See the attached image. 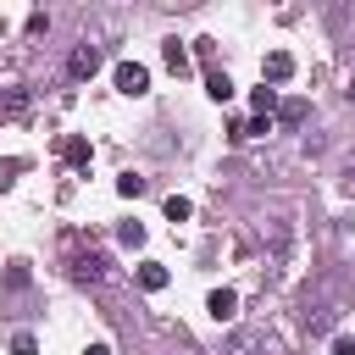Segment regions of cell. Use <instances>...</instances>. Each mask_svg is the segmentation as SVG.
I'll list each match as a JSON object with an SVG mask.
<instances>
[{
	"instance_id": "obj_1",
	"label": "cell",
	"mask_w": 355,
	"mask_h": 355,
	"mask_svg": "<svg viewBox=\"0 0 355 355\" xmlns=\"http://www.w3.org/2000/svg\"><path fill=\"white\" fill-rule=\"evenodd\" d=\"M111 277V255H100V250H83V255H72V283H83V288H100Z\"/></svg>"
},
{
	"instance_id": "obj_2",
	"label": "cell",
	"mask_w": 355,
	"mask_h": 355,
	"mask_svg": "<svg viewBox=\"0 0 355 355\" xmlns=\"http://www.w3.org/2000/svg\"><path fill=\"white\" fill-rule=\"evenodd\" d=\"M100 67H105V55H100V44H89V39H83V44H72V55H67V78H78V83H89V78H94Z\"/></svg>"
},
{
	"instance_id": "obj_3",
	"label": "cell",
	"mask_w": 355,
	"mask_h": 355,
	"mask_svg": "<svg viewBox=\"0 0 355 355\" xmlns=\"http://www.w3.org/2000/svg\"><path fill=\"white\" fill-rule=\"evenodd\" d=\"M28 111H33V89H22V83L0 89V122H22Z\"/></svg>"
},
{
	"instance_id": "obj_4",
	"label": "cell",
	"mask_w": 355,
	"mask_h": 355,
	"mask_svg": "<svg viewBox=\"0 0 355 355\" xmlns=\"http://www.w3.org/2000/svg\"><path fill=\"white\" fill-rule=\"evenodd\" d=\"M111 78H116V89H122V94H133V100L150 89V72H144L139 61H116V72H111Z\"/></svg>"
},
{
	"instance_id": "obj_5",
	"label": "cell",
	"mask_w": 355,
	"mask_h": 355,
	"mask_svg": "<svg viewBox=\"0 0 355 355\" xmlns=\"http://www.w3.org/2000/svg\"><path fill=\"white\" fill-rule=\"evenodd\" d=\"M288 78H294V55L288 50H272L261 61V83H288Z\"/></svg>"
},
{
	"instance_id": "obj_6",
	"label": "cell",
	"mask_w": 355,
	"mask_h": 355,
	"mask_svg": "<svg viewBox=\"0 0 355 355\" xmlns=\"http://www.w3.org/2000/svg\"><path fill=\"white\" fill-rule=\"evenodd\" d=\"M205 311H211L216 322H233V311H239V294H233V288H211V294H205Z\"/></svg>"
},
{
	"instance_id": "obj_7",
	"label": "cell",
	"mask_w": 355,
	"mask_h": 355,
	"mask_svg": "<svg viewBox=\"0 0 355 355\" xmlns=\"http://www.w3.org/2000/svg\"><path fill=\"white\" fill-rule=\"evenodd\" d=\"M139 288H144V294H161V288H166V266H161V261H144V266H139Z\"/></svg>"
},
{
	"instance_id": "obj_8",
	"label": "cell",
	"mask_w": 355,
	"mask_h": 355,
	"mask_svg": "<svg viewBox=\"0 0 355 355\" xmlns=\"http://www.w3.org/2000/svg\"><path fill=\"white\" fill-rule=\"evenodd\" d=\"M277 116H283V128H305L311 105H305V100H277Z\"/></svg>"
},
{
	"instance_id": "obj_9",
	"label": "cell",
	"mask_w": 355,
	"mask_h": 355,
	"mask_svg": "<svg viewBox=\"0 0 355 355\" xmlns=\"http://www.w3.org/2000/svg\"><path fill=\"white\" fill-rule=\"evenodd\" d=\"M255 349H261V333H233L222 344V355H255Z\"/></svg>"
},
{
	"instance_id": "obj_10",
	"label": "cell",
	"mask_w": 355,
	"mask_h": 355,
	"mask_svg": "<svg viewBox=\"0 0 355 355\" xmlns=\"http://www.w3.org/2000/svg\"><path fill=\"white\" fill-rule=\"evenodd\" d=\"M205 94H211V100H233V78H227V72H211V78H205Z\"/></svg>"
},
{
	"instance_id": "obj_11",
	"label": "cell",
	"mask_w": 355,
	"mask_h": 355,
	"mask_svg": "<svg viewBox=\"0 0 355 355\" xmlns=\"http://www.w3.org/2000/svg\"><path fill=\"white\" fill-rule=\"evenodd\" d=\"M250 100H255V116H272V111H277V89H266V83H261Z\"/></svg>"
},
{
	"instance_id": "obj_12",
	"label": "cell",
	"mask_w": 355,
	"mask_h": 355,
	"mask_svg": "<svg viewBox=\"0 0 355 355\" xmlns=\"http://www.w3.org/2000/svg\"><path fill=\"white\" fill-rule=\"evenodd\" d=\"M144 189H150V183H144L139 172H122V178H116V194H128V200H139Z\"/></svg>"
},
{
	"instance_id": "obj_13",
	"label": "cell",
	"mask_w": 355,
	"mask_h": 355,
	"mask_svg": "<svg viewBox=\"0 0 355 355\" xmlns=\"http://www.w3.org/2000/svg\"><path fill=\"white\" fill-rule=\"evenodd\" d=\"M61 155H67L72 166H89V144H83V139H67V144H61Z\"/></svg>"
},
{
	"instance_id": "obj_14",
	"label": "cell",
	"mask_w": 355,
	"mask_h": 355,
	"mask_svg": "<svg viewBox=\"0 0 355 355\" xmlns=\"http://www.w3.org/2000/svg\"><path fill=\"white\" fill-rule=\"evenodd\" d=\"M166 67H172V72H189V50H183V44H178V39H172V44H166Z\"/></svg>"
},
{
	"instance_id": "obj_15",
	"label": "cell",
	"mask_w": 355,
	"mask_h": 355,
	"mask_svg": "<svg viewBox=\"0 0 355 355\" xmlns=\"http://www.w3.org/2000/svg\"><path fill=\"white\" fill-rule=\"evenodd\" d=\"M116 239H122L128 250H139V244H144V227H139V222H122V233H116Z\"/></svg>"
},
{
	"instance_id": "obj_16",
	"label": "cell",
	"mask_w": 355,
	"mask_h": 355,
	"mask_svg": "<svg viewBox=\"0 0 355 355\" xmlns=\"http://www.w3.org/2000/svg\"><path fill=\"white\" fill-rule=\"evenodd\" d=\"M305 327H311V333H327V327H333V311H311Z\"/></svg>"
},
{
	"instance_id": "obj_17",
	"label": "cell",
	"mask_w": 355,
	"mask_h": 355,
	"mask_svg": "<svg viewBox=\"0 0 355 355\" xmlns=\"http://www.w3.org/2000/svg\"><path fill=\"white\" fill-rule=\"evenodd\" d=\"M166 216H172V222H183V216H189V200H183V194H172V200H166Z\"/></svg>"
},
{
	"instance_id": "obj_18",
	"label": "cell",
	"mask_w": 355,
	"mask_h": 355,
	"mask_svg": "<svg viewBox=\"0 0 355 355\" xmlns=\"http://www.w3.org/2000/svg\"><path fill=\"white\" fill-rule=\"evenodd\" d=\"M22 172V161H0V189H11V178Z\"/></svg>"
},
{
	"instance_id": "obj_19",
	"label": "cell",
	"mask_w": 355,
	"mask_h": 355,
	"mask_svg": "<svg viewBox=\"0 0 355 355\" xmlns=\"http://www.w3.org/2000/svg\"><path fill=\"white\" fill-rule=\"evenodd\" d=\"M333 355H355V338H333Z\"/></svg>"
},
{
	"instance_id": "obj_20",
	"label": "cell",
	"mask_w": 355,
	"mask_h": 355,
	"mask_svg": "<svg viewBox=\"0 0 355 355\" xmlns=\"http://www.w3.org/2000/svg\"><path fill=\"white\" fill-rule=\"evenodd\" d=\"M83 355H111V349H105V344H89V349H83Z\"/></svg>"
},
{
	"instance_id": "obj_21",
	"label": "cell",
	"mask_w": 355,
	"mask_h": 355,
	"mask_svg": "<svg viewBox=\"0 0 355 355\" xmlns=\"http://www.w3.org/2000/svg\"><path fill=\"white\" fill-rule=\"evenodd\" d=\"M344 94H349V100H355V78H349V89H344Z\"/></svg>"
}]
</instances>
